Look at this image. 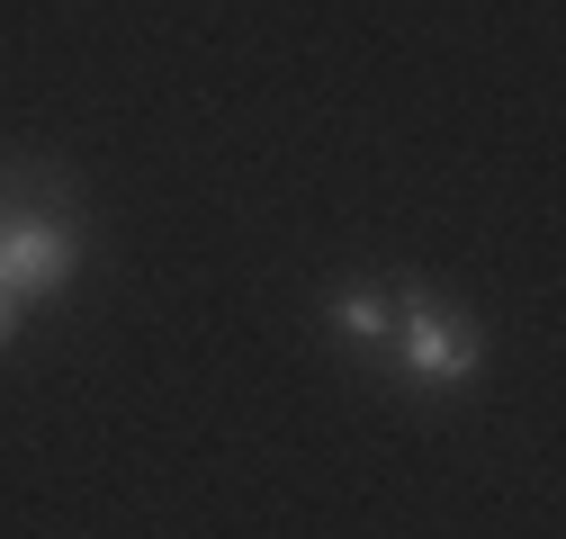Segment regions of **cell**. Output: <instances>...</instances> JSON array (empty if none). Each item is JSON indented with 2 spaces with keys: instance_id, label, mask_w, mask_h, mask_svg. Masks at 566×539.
Segmentation results:
<instances>
[{
  "instance_id": "obj_1",
  "label": "cell",
  "mask_w": 566,
  "mask_h": 539,
  "mask_svg": "<svg viewBox=\"0 0 566 539\" xmlns=\"http://www.w3.org/2000/svg\"><path fill=\"white\" fill-rule=\"evenodd\" d=\"M387 360H396L413 387H459V378H476L485 342H476V324H468L459 306H441L432 288H405V297H396V342H387Z\"/></svg>"
},
{
  "instance_id": "obj_2",
  "label": "cell",
  "mask_w": 566,
  "mask_h": 539,
  "mask_svg": "<svg viewBox=\"0 0 566 539\" xmlns=\"http://www.w3.org/2000/svg\"><path fill=\"white\" fill-rule=\"evenodd\" d=\"M333 324H342L360 351H387V342H396V306L369 297V288H342V297H333Z\"/></svg>"
},
{
  "instance_id": "obj_3",
  "label": "cell",
  "mask_w": 566,
  "mask_h": 539,
  "mask_svg": "<svg viewBox=\"0 0 566 539\" xmlns=\"http://www.w3.org/2000/svg\"><path fill=\"white\" fill-rule=\"evenodd\" d=\"M10 332H19V297H10V288H0V342H10Z\"/></svg>"
}]
</instances>
